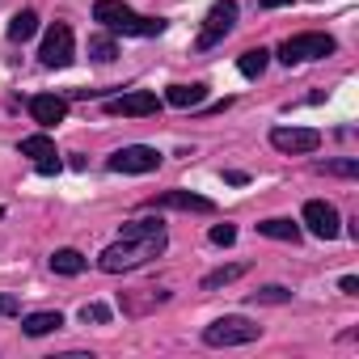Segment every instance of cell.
Masks as SVG:
<instances>
[{
  "instance_id": "obj_1",
  "label": "cell",
  "mask_w": 359,
  "mask_h": 359,
  "mask_svg": "<svg viewBox=\"0 0 359 359\" xmlns=\"http://www.w3.org/2000/svg\"><path fill=\"white\" fill-rule=\"evenodd\" d=\"M161 250H165V224H161V216H156V220H152V216H148V220H131V224H123V237L102 250L97 266H102L106 275H123V271L144 266V262L156 258Z\"/></svg>"
},
{
  "instance_id": "obj_2",
  "label": "cell",
  "mask_w": 359,
  "mask_h": 359,
  "mask_svg": "<svg viewBox=\"0 0 359 359\" xmlns=\"http://www.w3.org/2000/svg\"><path fill=\"white\" fill-rule=\"evenodd\" d=\"M93 22H102V26L114 30V34H144V39L165 30L161 18H140L135 9L123 5V0H97V5H93Z\"/></svg>"
},
{
  "instance_id": "obj_3",
  "label": "cell",
  "mask_w": 359,
  "mask_h": 359,
  "mask_svg": "<svg viewBox=\"0 0 359 359\" xmlns=\"http://www.w3.org/2000/svg\"><path fill=\"white\" fill-rule=\"evenodd\" d=\"M262 334V325H254V321H245V317H220V321H212L208 330H203V342L208 346H245V342H254Z\"/></svg>"
},
{
  "instance_id": "obj_4",
  "label": "cell",
  "mask_w": 359,
  "mask_h": 359,
  "mask_svg": "<svg viewBox=\"0 0 359 359\" xmlns=\"http://www.w3.org/2000/svg\"><path fill=\"white\" fill-rule=\"evenodd\" d=\"M325 55H334L330 34H296V39H283V47H279L283 64H304V60H325Z\"/></svg>"
},
{
  "instance_id": "obj_5",
  "label": "cell",
  "mask_w": 359,
  "mask_h": 359,
  "mask_svg": "<svg viewBox=\"0 0 359 359\" xmlns=\"http://www.w3.org/2000/svg\"><path fill=\"white\" fill-rule=\"evenodd\" d=\"M161 165V152L148 148V144H131V148H118L110 156V169L114 173H152Z\"/></svg>"
},
{
  "instance_id": "obj_6",
  "label": "cell",
  "mask_w": 359,
  "mask_h": 359,
  "mask_svg": "<svg viewBox=\"0 0 359 359\" xmlns=\"http://www.w3.org/2000/svg\"><path fill=\"white\" fill-rule=\"evenodd\" d=\"M233 22H237V5H233V0H216L212 13H208V22H203V34H199V51L216 47L233 30Z\"/></svg>"
},
{
  "instance_id": "obj_7",
  "label": "cell",
  "mask_w": 359,
  "mask_h": 359,
  "mask_svg": "<svg viewBox=\"0 0 359 359\" xmlns=\"http://www.w3.org/2000/svg\"><path fill=\"white\" fill-rule=\"evenodd\" d=\"M43 64L47 68H68L72 64V30L64 26V22H55L51 30H47V39H43Z\"/></svg>"
},
{
  "instance_id": "obj_8",
  "label": "cell",
  "mask_w": 359,
  "mask_h": 359,
  "mask_svg": "<svg viewBox=\"0 0 359 359\" xmlns=\"http://www.w3.org/2000/svg\"><path fill=\"white\" fill-rule=\"evenodd\" d=\"M156 110H161V102L148 89H135V93H123V97L106 102V114H123V118H144V114H156Z\"/></svg>"
},
{
  "instance_id": "obj_9",
  "label": "cell",
  "mask_w": 359,
  "mask_h": 359,
  "mask_svg": "<svg viewBox=\"0 0 359 359\" xmlns=\"http://www.w3.org/2000/svg\"><path fill=\"white\" fill-rule=\"evenodd\" d=\"M271 144L279 152H317L321 148V131H313V127H275Z\"/></svg>"
},
{
  "instance_id": "obj_10",
  "label": "cell",
  "mask_w": 359,
  "mask_h": 359,
  "mask_svg": "<svg viewBox=\"0 0 359 359\" xmlns=\"http://www.w3.org/2000/svg\"><path fill=\"white\" fill-rule=\"evenodd\" d=\"M304 224H309V233H313V237H321V241H334V237L342 233L334 203H321V199L304 203Z\"/></svg>"
},
{
  "instance_id": "obj_11",
  "label": "cell",
  "mask_w": 359,
  "mask_h": 359,
  "mask_svg": "<svg viewBox=\"0 0 359 359\" xmlns=\"http://www.w3.org/2000/svg\"><path fill=\"white\" fill-rule=\"evenodd\" d=\"M30 114H34V123L55 127V123H64L68 102H64V97H55V93H39V97H30Z\"/></svg>"
},
{
  "instance_id": "obj_12",
  "label": "cell",
  "mask_w": 359,
  "mask_h": 359,
  "mask_svg": "<svg viewBox=\"0 0 359 359\" xmlns=\"http://www.w3.org/2000/svg\"><path fill=\"white\" fill-rule=\"evenodd\" d=\"M152 208H177V212H216V203L212 199H203V195H191V191H169V195H161V199H152Z\"/></svg>"
},
{
  "instance_id": "obj_13",
  "label": "cell",
  "mask_w": 359,
  "mask_h": 359,
  "mask_svg": "<svg viewBox=\"0 0 359 359\" xmlns=\"http://www.w3.org/2000/svg\"><path fill=\"white\" fill-rule=\"evenodd\" d=\"M203 97H208V89H203V85H173V89L165 93V102H169V106H177V110L203 106Z\"/></svg>"
},
{
  "instance_id": "obj_14",
  "label": "cell",
  "mask_w": 359,
  "mask_h": 359,
  "mask_svg": "<svg viewBox=\"0 0 359 359\" xmlns=\"http://www.w3.org/2000/svg\"><path fill=\"white\" fill-rule=\"evenodd\" d=\"M60 325H64L60 313H30V317L22 321V330H26L30 338H43V334H51V330H60Z\"/></svg>"
},
{
  "instance_id": "obj_15",
  "label": "cell",
  "mask_w": 359,
  "mask_h": 359,
  "mask_svg": "<svg viewBox=\"0 0 359 359\" xmlns=\"http://www.w3.org/2000/svg\"><path fill=\"white\" fill-rule=\"evenodd\" d=\"M266 60H271V51L250 47V51L237 60V68H241V76H250V81H254V76H262V72H266Z\"/></svg>"
},
{
  "instance_id": "obj_16",
  "label": "cell",
  "mask_w": 359,
  "mask_h": 359,
  "mask_svg": "<svg viewBox=\"0 0 359 359\" xmlns=\"http://www.w3.org/2000/svg\"><path fill=\"white\" fill-rule=\"evenodd\" d=\"M258 233H262V237H275V241H292V245L300 241V229H296L292 220H262Z\"/></svg>"
},
{
  "instance_id": "obj_17",
  "label": "cell",
  "mask_w": 359,
  "mask_h": 359,
  "mask_svg": "<svg viewBox=\"0 0 359 359\" xmlns=\"http://www.w3.org/2000/svg\"><path fill=\"white\" fill-rule=\"evenodd\" d=\"M51 271H55V275H81V271H85V258H81L76 250H55V254H51Z\"/></svg>"
},
{
  "instance_id": "obj_18",
  "label": "cell",
  "mask_w": 359,
  "mask_h": 359,
  "mask_svg": "<svg viewBox=\"0 0 359 359\" xmlns=\"http://www.w3.org/2000/svg\"><path fill=\"white\" fill-rule=\"evenodd\" d=\"M34 30H39V18H34L30 9H22V13L9 22V39H13V43H26V39H34Z\"/></svg>"
},
{
  "instance_id": "obj_19",
  "label": "cell",
  "mask_w": 359,
  "mask_h": 359,
  "mask_svg": "<svg viewBox=\"0 0 359 359\" xmlns=\"http://www.w3.org/2000/svg\"><path fill=\"white\" fill-rule=\"evenodd\" d=\"M22 156H34V165H39V161H47V156H55V144H51L47 135H26V140H22Z\"/></svg>"
},
{
  "instance_id": "obj_20",
  "label": "cell",
  "mask_w": 359,
  "mask_h": 359,
  "mask_svg": "<svg viewBox=\"0 0 359 359\" xmlns=\"http://www.w3.org/2000/svg\"><path fill=\"white\" fill-rule=\"evenodd\" d=\"M237 275H245V266H241V262H237V266H220V271H212V275L203 279V287H208V292H216V287H224V283H233Z\"/></svg>"
},
{
  "instance_id": "obj_21",
  "label": "cell",
  "mask_w": 359,
  "mask_h": 359,
  "mask_svg": "<svg viewBox=\"0 0 359 359\" xmlns=\"http://www.w3.org/2000/svg\"><path fill=\"white\" fill-rule=\"evenodd\" d=\"M89 55H93L97 64H110L118 51H114V43H110V39H89Z\"/></svg>"
},
{
  "instance_id": "obj_22",
  "label": "cell",
  "mask_w": 359,
  "mask_h": 359,
  "mask_svg": "<svg viewBox=\"0 0 359 359\" xmlns=\"http://www.w3.org/2000/svg\"><path fill=\"white\" fill-rule=\"evenodd\" d=\"M254 300H258V304H283V300H292V292H287V287H279V283H271V287L254 292Z\"/></svg>"
},
{
  "instance_id": "obj_23",
  "label": "cell",
  "mask_w": 359,
  "mask_h": 359,
  "mask_svg": "<svg viewBox=\"0 0 359 359\" xmlns=\"http://www.w3.org/2000/svg\"><path fill=\"white\" fill-rule=\"evenodd\" d=\"M81 321H85V325H89V321H93V325H106V321H110V309H106V304H85V309H81Z\"/></svg>"
},
{
  "instance_id": "obj_24",
  "label": "cell",
  "mask_w": 359,
  "mask_h": 359,
  "mask_svg": "<svg viewBox=\"0 0 359 359\" xmlns=\"http://www.w3.org/2000/svg\"><path fill=\"white\" fill-rule=\"evenodd\" d=\"M237 241V229L233 224H216L212 229V245H233Z\"/></svg>"
},
{
  "instance_id": "obj_25",
  "label": "cell",
  "mask_w": 359,
  "mask_h": 359,
  "mask_svg": "<svg viewBox=\"0 0 359 359\" xmlns=\"http://www.w3.org/2000/svg\"><path fill=\"white\" fill-rule=\"evenodd\" d=\"M321 169H325V173H342V177H351L359 165H355V161H330V165H321Z\"/></svg>"
},
{
  "instance_id": "obj_26",
  "label": "cell",
  "mask_w": 359,
  "mask_h": 359,
  "mask_svg": "<svg viewBox=\"0 0 359 359\" xmlns=\"http://www.w3.org/2000/svg\"><path fill=\"white\" fill-rule=\"evenodd\" d=\"M39 173H43V177L60 173V152H55V156H47V161H39Z\"/></svg>"
},
{
  "instance_id": "obj_27",
  "label": "cell",
  "mask_w": 359,
  "mask_h": 359,
  "mask_svg": "<svg viewBox=\"0 0 359 359\" xmlns=\"http://www.w3.org/2000/svg\"><path fill=\"white\" fill-rule=\"evenodd\" d=\"M18 313V296H0V317H13Z\"/></svg>"
},
{
  "instance_id": "obj_28",
  "label": "cell",
  "mask_w": 359,
  "mask_h": 359,
  "mask_svg": "<svg viewBox=\"0 0 359 359\" xmlns=\"http://www.w3.org/2000/svg\"><path fill=\"white\" fill-rule=\"evenodd\" d=\"M342 292H346V296H359V279H355V275H346V279H342Z\"/></svg>"
},
{
  "instance_id": "obj_29",
  "label": "cell",
  "mask_w": 359,
  "mask_h": 359,
  "mask_svg": "<svg viewBox=\"0 0 359 359\" xmlns=\"http://www.w3.org/2000/svg\"><path fill=\"white\" fill-rule=\"evenodd\" d=\"M224 182H233V187H241V182H245V173H241V169H229V173H224Z\"/></svg>"
},
{
  "instance_id": "obj_30",
  "label": "cell",
  "mask_w": 359,
  "mask_h": 359,
  "mask_svg": "<svg viewBox=\"0 0 359 359\" xmlns=\"http://www.w3.org/2000/svg\"><path fill=\"white\" fill-rule=\"evenodd\" d=\"M258 5H266V9H279V5H287V0H258Z\"/></svg>"
}]
</instances>
